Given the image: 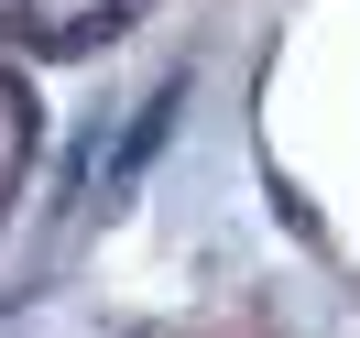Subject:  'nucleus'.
Masks as SVG:
<instances>
[{"label": "nucleus", "mask_w": 360, "mask_h": 338, "mask_svg": "<svg viewBox=\"0 0 360 338\" xmlns=\"http://www.w3.org/2000/svg\"><path fill=\"white\" fill-rule=\"evenodd\" d=\"M175 110H186V88H164V98H153V110H142V120H131V142H120V164H110V186H131V175H142V164H153V153H164V131H175Z\"/></svg>", "instance_id": "1"}]
</instances>
